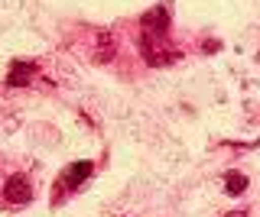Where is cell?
Returning <instances> with one entry per match:
<instances>
[{
  "instance_id": "6da1fadb",
  "label": "cell",
  "mask_w": 260,
  "mask_h": 217,
  "mask_svg": "<svg viewBox=\"0 0 260 217\" xmlns=\"http://www.w3.org/2000/svg\"><path fill=\"white\" fill-rule=\"evenodd\" d=\"M143 59L150 62V65H173L179 62V49H166V36H143Z\"/></svg>"
},
{
  "instance_id": "7a4b0ae2",
  "label": "cell",
  "mask_w": 260,
  "mask_h": 217,
  "mask_svg": "<svg viewBox=\"0 0 260 217\" xmlns=\"http://www.w3.org/2000/svg\"><path fill=\"white\" fill-rule=\"evenodd\" d=\"M94 172V162H88V159H81V162H72L62 168V179H59V191H72L78 188L81 182H88Z\"/></svg>"
},
{
  "instance_id": "3957f363",
  "label": "cell",
  "mask_w": 260,
  "mask_h": 217,
  "mask_svg": "<svg viewBox=\"0 0 260 217\" xmlns=\"http://www.w3.org/2000/svg\"><path fill=\"white\" fill-rule=\"evenodd\" d=\"M4 198H7V204H29L32 185H29L26 175H10V179L4 182Z\"/></svg>"
},
{
  "instance_id": "277c9868",
  "label": "cell",
  "mask_w": 260,
  "mask_h": 217,
  "mask_svg": "<svg viewBox=\"0 0 260 217\" xmlns=\"http://www.w3.org/2000/svg\"><path fill=\"white\" fill-rule=\"evenodd\" d=\"M140 29H143V36H166V29H169V13L162 10V7L146 10L143 20H140Z\"/></svg>"
},
{
  "instance_id": "5b68a950",
  "label": "cell",
  "mask_w": 260,
  "mask_h": 217,
  "mask_svg": "<svg viewBox=\"0 0 260 217\" xmlns=\"http://www.w3.org/2000/svg\"><path fill=\"white\" fill-rule=\"evenodd\" d=\"M32 71H36V65H32V62H20V59H16L13 65H10L7 84H10V88H26V81L32 78Z\"/></svg>"
},
{
  "instance_id": "8992f818",
  "label": "cell",
  "mask_w": 260,
  "mask_h": 217,
  "mask_svg": "<svg viewBox=\"0 0 260 217\" xmlns=\"http://www.w3.org/2000/svg\"><path fill=\"white\" fill-rule=\"evenodd\" d=\"M224 191H228V195H244V191H247V175L231 172V175L224 179Z\"/></svg>"
},
{
  "instance_id": "52a82bcc",
  "label": "cell",
  "mask_w": 260,
  "mask_h": 217,
  "mask_svg": "<svg viewBox=\"0 0 260 217\" xmlns=\"http://www.w3.org/2000/svg\"><path fill=\"white\" fill-rule=\"evenodd\" d=\"M202 49H205V52H218V49H221V42H205Z\"/></svg>"
},
{
  "instance_id": "ba28073f",
  "label": "cell",
  "mask_w": 260,
  "mask_h": 217,
  "mask_svg": "<svg viewBox=\"0 0 260 217\" xmlns=\"http://www.w3.org/2000/svg\"><path fill=\"white\" fill-rule=\"evenodd\" d=\"M224 217H250L247 211H231V214H224Z\"/></svg>"
}]
</instances>
